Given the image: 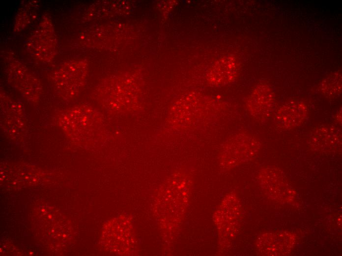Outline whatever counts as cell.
Masks as SVG:
<instances>
[{
  "label": "cell",
  "instance_id": "1",
  "mask_svg": "<svg viewBox=\"0 0 342 256\" xmlns=\"http://www.w3.org/2000/svg\"><path fill=\"white\" fill-rule=\"evenodd\" d=\"M237 65L235 59L225 57L216 62L207 73L208 83L214 87H220L233 81L236 77Z\"/></svg>",
  "mask_w": 342,
  "mask_h": 256
},
{
  "label": "cell",
  "instance_id": "2",
  "mask_svg": "<svg viewBox=\"0 0 342 256\" xmlns=\"http://www.w3.org/2000/svg\"><path fill=\"white\" fill-rule=\"evenodd\" d=\"M273 100L271 89L265 84H260L256 87L248 99V109L255 117L264 118L270 112Z\"/></svg>",
  "mask_w": 342,
  "mask_h": 256
},
{
  "label": "cell",
  "instance_id": "3",
  "mask_svg": "<svg viewBox=\"0 0 342 256\" xmlns=\"http://www.w3.org/2000/svg\"><path fill=\"white\" fill-rule=\"evenodd\" d=\"M307 108L302 102H292L281 108L277 115V122L285 128L299 125L306 116Z\"/></svg>",
  "mask_w": 342,
  "mask_h": 256
}]
</instances>
